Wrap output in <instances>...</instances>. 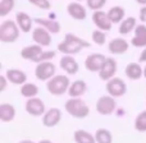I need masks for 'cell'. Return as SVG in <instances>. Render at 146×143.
Instances as JSON below:
<instances>
[{"label":"cell","mask_w":146,"mask_h":143,"mask_svg":"<svg viewBox=\"0 0 146 143\" xmlns=\"http://www.w3.org/2000/svg\"><path fill=\"white\" fill-rule=\"evenodd\" d=\"M137 4H140L142 7V5H146V0H136Z\"/></svg>","instance_id":"cell-42"},{"label":"cell","mask_w":146,"mask_h":143,"mask_svg":"<svg viewBox=\"0 0 146 143\" xmlns=\"http://www.w3.org/2000/svg\"><path fill=\"white\" fill-rule=\"evenodd\" d=\"M18 143H35V142L31 141V139H22V141H19Z\"/></svg>","instance_id":"cell-41"},{"label":"cell","mask_w":146,"mask_h":143,"mask_svg":"<svg viewBox=\"0 0 146 143\" xmlns=\"http://www.w3.org/2000/svg\"><path fill=\"white\" fill-rule=\"evenodd\" d=\"M5 75H7L9 83H12L14 86H22L23 83L27 82V74L23 71H21V69H15V68L8 69L5 72Z\"/></svg>","instance_id":"cell-19"},{"label":"cell","mask_w":146,"mask_h":143,"mask_svg":"<svg viewBox=\"0 0 146 143\" xmlns=\"http://www.w3.org/2000/svg\"><path fill=\"white\" fill-rule=\"evenodd\" d=\"M118 115H119V116L124 115V110H122V109H121V110H118Z\"/></svg>","instance_id":"cell-44"},{"label":"cell","mask_w":146,"mask_h":143,"mask_svg":"<svg viewBox=\"0 0 146 143\" xmlns=\"http://www.w3.org/2000/svg\"><path fill=\"white\" fill-rule=\"evenodd\" d=\"M56 73V67L51 61H42L37 63L35 68V77L41 82H48Z\"/></svg>","instance_id":"cell-6"},{"label":"cell","mask_w":146,"mask_h":143,"mask_svg":"<svg viewBox=\"0 0 146 143\" xmlns=\"http://www.w3.org/2000/svg\"><path fill=\"white\" fill-rule=\"evenodd\" d=\"M76 1H82V0H76Z\"/></svg>","instance_id":"cell-46"},{"label":"cell","mask_w":146,"mask_h":143,"mask_svg":"<svg viewBox=\"0 0 146 143\" xmlns=\"http://www.w3.org/2000/svg\"><path fill=\"white\" fill-rule=\"evenodd\" d=\"M15 0H0V17L4 18L14 9Z\"/></svg>","instance_id":"cell-29"},{"label":"cell","mask_w":146,"mask_h":143,"mask_svg":"<svg viewBox=\"0 0 146 143\" xmlns=\"http://www.w3.org/2000/svg\"><path fill=\"white\" fill-rule=\"evenodd\" d=\"M95 109L98 111V114L100 115H111L117 111V102H115V97L110 95H104L101 97L98 98L96 101Z\"/></svg>","instance_id":"cell-4"},{"label":"cell","mask_w":146,"mask_h":143,"mask_svg":"<svg viewBox=\"0 0 146 143\" xmlns=\"http://www.w3.org/2000/svg\"><path fill=\"white\" fill-rule=\"evenodd\" d=\"M142 35H146V26L144 23L137 24L136 28H135V36H142Z\"/></svg>","instance_id":"cell-37"},{"label":"cell","mask_w":146,"mask_h":143,"mask_svg":"<svg viewBox=\"0 0 146 143\" xmlns=\"http://www.w3.org/2000/svg\"><path fill=\"white\" fill-rule=\"evenodd\" d=\"M35 23H37L41 27L46 28L51 35H56V33H59L62 30L60 23L55 19H51V18H36Z\"/></svg>","instance_id":"cell-20"},{"label":"cell","mask_w":146,"mask_h":143,"mask_svg":"<svg viewBox=\"0 0 146 143\" xmlns=\"http://www.w3.org/2000/svg\"><path fill=\"white\" fill-rule=\"evenodd\" d=\"M137 26V20L135 17H127L119 23V28H118V32L121 35H128L131 33L132 31H135Z\"/></svg>","instance_id":"cell-25"},{"label":"cell","mask_w":146,"mask_h":143,"mask_svg":"<svg viewBox=\"0 0 146 143\" xmlns=\"http://www.w3.org/2000/svg\"><path fill=\"white\" fill-rule=\"evenodd\" d=\"M59 67L62 71H64L68 75H74L80 71V65H78L77 60L73 58V55H63L59 61Z\"/></svg>","instance_id":"cell-14"},{"label":"cell","mask_w":146,"mask_h":143,"mask_svg":"<svg viewBox=\"0 0 146 143\" xmlns=\"http://www.w3.org/2000/svg\"><path fill=\"white\" fill-rule=\"evenodd\" d=\"M42 46L37 45V43H33V45H28L25 46V47L21 50V58L25 59V60H31V61H35L36 59L38 58L41 53H42Z\"/></svg>","instance_id":"cell-18"},{"label":"cell","mask_w":146,"mask_h":143,"mask_svg":"<svg viewBox=\"0 0 146 143\" xmlns=\"http://www.w3.org/2000/svg\"><path fill=\"white\" fill-rule=\"evenodd\" d=\"M71 79L67 74H55L46 82V90L53 96H63L68 93Z\"/></svg>","instance_id":"cell-1"},{"label":"cell","mask_w":146,"mask_h":143,"mask_svg":"<svg viewBox=\"0 0 146 143\" xmlns=\"http://www.w3.org/2000/svg\"><path fill=\"white\" fill-rule=\"evenodd\" d=\"M32 40L37 45H41L42 47H48L51 45V33L46 28L38 26L32 30Z\"/></svg>","instance_id":"cell-10"},{"label":"cell","mask_w":146,"mask_h":143,"mask_svg":"<svg viewBox=\"0 0 146 143\" xmlns=\"http://www.w3.org/2000/svg\"><path fill=\"white\" fill-rule=\"evenodd\" d=\"M25 110L31 116H36L37 118V116H42L45 114L46 106H45V102L36 96V97L27 98V101L25 103Z\"/></svg>","instance_id":"cell-7"},{"label":"cell","mask_w":146,"mask_h":143,"mask_svg":"<svg viewBox=\"0 0 146 143\" xmlns=\"http://www.w3.org/2000/svg\"><path fill=\"white\" fill-rule=\"evenodd\" d=\"M106 60V56L103 54H90L87 55V58L85 59V68L91 73H99L103 68L104 63Z\"/></svg>","instance_id":"cell-8"},{"label":"cell","mask_w":146,"mask_h":143,"mask_svg":"<svg viewBox=\"0 0 146 143\" xmlns=\"http://www.w3.org/2000/svg\"><path fill=\"white\" fill-rule=\"evenodd\" d=\"M131 43H132V46H135V47L145 49L146 47V35L133 36V37H132V40H131Z\"/></svg>","instance_id":"cell-36"},{"label":"cell","mask_w":146,"mask_h":143,"mask_svg":"<svg viewBox=\"0 0 146 143\" xmlns=\"http://www.w3.org/2000/svg\"><path fill=\"white\" fill-rule=\"evenodd\" d=\"M106 4V0H86V5L88 9H91L92 12L96 10H101Z\"/></svg>","instance_id":"cell-33"},{"label":"cell","mask_w":146,"mask_h":143,"mask_svg":"<svg viewBox=\"0 0 146 143\" xmlns=\"http://www.w3.org/2000/svg\"><path fill=\"white\" fill-rule=\"evenodd\" d=\"M95 139L96 143H113V136L110 130L105 128H99L95 132Z\"/></svg>","instance_id":"cell-28"},{"label":"cell","mask_w":146,"mask_h":143,"mask_svg":"<svg viewBox=\"0 0 146 143\" xmlns=\"http://www.w3.org/2000/svg\"><path fill=\"white\" fill-rule=\"evenodd\" d=\"M129 49V42L123 37H115L108 43V50L113 55L126 54Z\"/></svg>","instance_id":"cell-13"},{"label":"cell","mask_w":146,"mask_h":143,"mask_svg":"<svg viewBox=\"0 0 146 143\" xmlns=\"http://www.w3.org/2000/svg\"><path fill=\"white\" fill-rule=\"evenodd\" d=\"M67 13L71 18L76 20H85L87 17V10L82 4L77 1H72L67 5Z\"/></svg>","instance_id":"cell-15"},{"label":"cell","mask_w":146,"mask_h":143,"mask_svg":"<svg viewBox=\"0 0 146 143\" xmlns=\"http://www.w3.org/2000/svg\"><path fill=\"white\" fill-rule=\"evenodd\" d=\"M73 139L76 143H96L95 134H91L90 132L83 130V129H77L73 133Z\"/></svg>","instance_id":"cell-24"},{"label":"cell","mask_w":146,"mask_h":143,"mask_svg":"<svg viewBox=\"0 0 146 143\" xmlns=\"http://www.w3.org/2000/svg\"><path fill=\"white\" fill-rule=\"evenodd\" d=\"M92 23L96 28L104 31V32H109L113 27V23L109 19L108 13L101 12V10H96L92 13Z\"/></svg>","instance_id":"cell-11"},{"label":"cell","mask_w":146,"mask_h":143,"mask_svg":"<svg viewBox=\"0 0 146 143\" xmlns=\"http://www.w3.org/2000/svg\"><path fill=\"white\" fill-rule=\"evenodd\" d=\"M105 90L108 92V95L113 96V97H123L127 92V84L122 78L113 77L111 79H109L105 84Z\"/></svg>","instance_id":"cell-5"},{"label":"cell","mask_w":146,"mask_h":143,"mask_svg":"<svg viewBox=\"0 0 146 143\" xmlns=\"http://www.w3.org/2000/svg\"><path fill=\"white\" fill-rule=\"evenodd\" d=\"M144 78H146V65H145V68H144Z\"/></svg>","instance_id":"cell-45"},{"label":"cell","mask_w":146,"mask_h":143,"mask_svg":"<svg viewBox=\"0 0 146 143\" xmlns=\"http://www.w3.org/2000/svg\"><path fill=\"white\" fill-rule=\"evenodd\" d=\"M15 107L12 105V103H1L0 105V120L3 123H9V121H13L15 118Z\"/></svg>","instance_id":"cell-23"},{"label":"cell","mask_w":146,"mask_h":143,"mask_svg":"<svg viewBox=\"0 0 146 143\" xmlns=\"http://www.w3.org/2000/svg\"><path fill=\"white\" fill-rule=\"evenodd\" d=\"M91 38H92V42H95L98 46H103L106 42V32H104V31L98 28V30L92 31Z\"/></svg>","instance_id":"cell-31"},{"label":"cell","mask_w":146,"mask_h":143,"mask_svg":"<svg viewBox=\"0 0 146 143\" xmlns=\"http://www.w3.org/2000/svg\"><path fill=\"white\" fill-rule=\"evenodd\" d=\"M28 3L42 10L51 9V0H28Z\"/></svg>","instance_id":"cell-35"},{"label":"cell","mask_w":146,"mask_h":143,"mask_svg":"<svg viewBox=\"0 0 146 143\" xmlns=\"http://www.w3.org/2000/svg\"><path fill=\"white\" fill-rule=\"evenodd\" d=\"M56 56V53L53 50H46V51H42V53L38 55V58L36 59L33 63H42V61H51Z\"/></svg>","instance_id":"cell-32"},{"label":"cell","mask_w":146,"mask_h":143,"mask_svg":"<svg viewBox=\"0 0 146 143\" xmlns=\"http://www.w3.org/2000/svg\"><path fill=\"white\" fill-rule=\"evenodd\" d=\"M82 49H85V47L81 46L80 43L73 42V41H68V40H64L63 42H59L58 46H56V50L59 53L64 54V55H76Z\"/></svg>","instance_id":"cell-17"},{"label":"cell","mask_w":146,"mask_h":143,"mask_svg":"<svg viewBox=\"0 0 146 143\" xmlns=\"http://www.w3.org/2000/svg\"><path fill=\"white\" fill-rule=\"evenodd\" d=\"M62 120V111L58 107H51L42 115V125L46 128H54Z\"/></svg>","instance_id":"cell-12"},{"label":"cell","mask_w":146,"mask_h":143,"mask_svg":"<svg viewBox=\"0 0 146 143\" xmlns=\"http://www.w3.org/2000/svg\"><path fill=\"white\" fill-rule=\"evenodd\" d=\"M38 143H54V142H51L50 139H41Z\"/></svg>","instance_id":"cell-43"},{"label":"cell","mask_w":146,"mask_h":143,"mask_svg":"<svg viewBox=\"0 0 146 143\" xmlns=\"http://www.w3.org/2000/svg\"><path fill=\"white\" fill-rule=\"evenodd\" d=\"M139 63H146V47L142 50V53L139 56Z\"/></svg>","instance_id":"cell-40"},{"label":"cell","mask_w":146,"mask_h":143,"mask_svg":"<svg viewBox=\"0 0 146 143\" xmlns=\"http://www.w3.org/2000/svg\"><path fill=\"white\" fill-rule=\"evenodd\" d=\"M106 13H108V17H109V19L111 20L113 24L114 23H121L122 20L124 19V15H126V10H124V8L119 7V5L111 7Z\"/></svg>","instance_id":"cell-26"},{"label":"cell","mask_w":146,"mask_h":143,"mask_svg":"<svg viewBox=\"0 0 146 143\" xmlns=\"http://www.w3.org/2000/svg\"><path fill=\"white\" fill-rule=\"evenodd\" d=\"M64 40H68V41H73V42H77V43H80L81 46H83L85 49H87V47H90V46H91V43H90V42H87L86 40H83V38L78 37L77 35H73V33H67V35L64 36Z\"/></svg>","instance_id":"cell-34"},{"label":"cell","mask_w":146,"mask_h":143,"mask_svg":"<svg viewBox=\"0 0 146 143\" xmlns=\"http://www.w3.org/2000/svg\"><path fill=\"white\" fill-rule=\"evenodd\" d=\"M8 83H9V80H8L7 75L5 74L0 75V92H4L7 86H8Z\"/></svg>","instance_id":"cell-38"},{"label":"cell","mask_w":146,"mask_h":143,"mask_svg":"<svg viewBox=\"0 0 146 143\" xmlns=\"http://www.w3.org/2000/svg\"><path fill=\"white\" fill-rule=\"evenodd\" d=\"M66 111L76 119H85L90 114V107L81 97H69L64 103Z\"/></svg>","instance_id":"cell-2"},{"label":"cell","mask_w":146,"mask_h":143,"mask_svg":"<svg viewBox=\"0 0 146 143\" xmlns=\"http://www.w3.org/2000/svg\"><path fill=\"white\" fill-rule=\"evenodd\" d=\"M21 96L26 98H31V97H36L38 95V87L37 84L35 83H30V82H26L21 86Z\"/></svg>","instance_id":"cell-27"},{"label":"cell","mask_w":146,"mask_h":143,"mask_svg":"<svg viewBox=\"0 0 146 143\" xmlns=\"http://www.w3.org/2000/svg\"><path fill=\"white\" fill-rule=\"evenodd\" d=\"M139 19L141 20L142 23H146V5H142L141 9H140V13H139Z\"/></svg>","instance_id":"cell-39"},{"label":"cell","mask_w":146,"mask_h":143,"mask_svg":"<svg viewBox=\"0 0 146 143\" xmlns=\"http://www.w3.org/2000/svg\"><path fill=\"white\" fill-rule=\"evenodd\" d=\"M135 129L140 133H145L146 132V110L139 113V115L135 119Z\"/></svg>","instance_id":"cell-30"},{"label":"cell","mask_w":146,"mask_h":143,"mask_svg":"<svg viewBox=\"0 0 146 143\" xmlns=\"http://www.w3.org/2000/svg\"><path fill=\"white\" fill-rule=\"evenodd\" d=\"M118 71V64L114 58H106L101 71L99 72V78L104 82H108L113 77H115V73Z\"/></svg>","instance_id":"cell-9"},{"label":"cell","mask_w":146,"mask_h":143,"mask_svg":"<svg viewBox=\"0 0 146 143\" xmlns=\"http://www.w3.org/2000/svg\"><path fill=\"white\" fill-rule=\"evenodd\" d=\"M15 22H17L21 32L28 33L32 30V24L35 23V19H32V18L25 12H17L15 13Z\"/></svg>","instance_id":"cell-16"},{"label":"cell","mask_w":146,"mask_h":143,"mask_svg":"<svg viewBox=\"0 0 146 143\" xmlns=\"http://www.w3.org/2000/svg\"><path fill=\"white\" fill-rule=\"evenodd\" d=\"M87 91V84L83 79H77L71 83V87L68 90L69 97H82Z\"/></svg>","instance_id":"cell-22"},{"label":"cell","mask_w":146,"mask_h":143,"mask_svg":"<svg viewBox=\"0 0 146 143\" xmlns=\"http://www.w3.org/2000/svg\"><path fill=\"white\" fill-rule=\"evenodd\" d=\"M124 74L131 80H139L144 77V69L139 63H129L124 69Z\"/></svg>","instance_id":"cell-21"},{"label":"cell","mask_w":146,"mask_h":143,"mask_svg":"<svg viewBox=\"0 0 146 143\" xmlns=\"http://www.w3.org/2000/svg\"><path fill=\"white\" fill-rule=\"evenodd\" d=\"M19 32L21 30L15 20H3L0 24V41L3 43H14L19 38Z\"/></svg>","instance_id":"cell-3"}]
</instances>
